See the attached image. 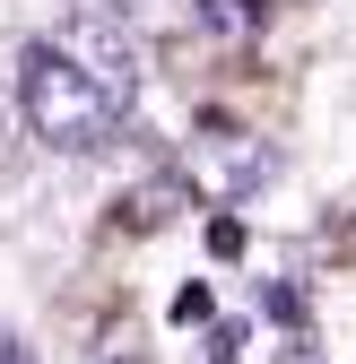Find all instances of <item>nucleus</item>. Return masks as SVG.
I'll use <instances>...</instances> for the list:
<instances>
[{
	"label": "nucleus",
	"instance_id": "nucleus-5",
	"mask_svg": "<svg viewBox=\"0 0 356 364\" xmlns=\"http://www.w3.org/2000/svg\"><path fill=\"white\" fill-rule=\"evenodd\" d=\"M209 312H217V304H209V287H200V278L174 295V321H183V330H192V321H209Z\"/></svg>",
	"mask_w": 356,
	"mask_h": 364
},
{
	"label": "nucleus",
	"instance_id": "nucleus-7",
	"mask_svg": "<svg viewBox=\"0 0 356 364\" xmlns=\"http://www.w3.org/2000/svg\"><path fill=\"white\" fill-rule=\"evenodd\" d=\"M0 364H35V355L18 347V330H0Z\"/></svg>",
	"mask_w": 356,
	"mask_h": 364
},
{
	"label": "nucleus",
	"instance_id": "nucleus-1",
	"mask_svg": "<svg viewBox=\"0 0 356 364\" xmlns=\"http://www.w3.org/2000/svg\"><path fill=\"white\" fill-rule=\"evenodd\" d=\"M130 96H140V43L113 18H70L61 35H35L18 61V113L61 156L113 148L130 122Z\"/></svg>",
	"mask_w": 356,
	"mask_h": 364
},
{
	"label": "nucleus",
	"instance_id": "nucleus-3",
	"mask_svg": "<svg viewBox=\"0 0 356 364\" xmlns=\"http://www.w3.org/2000/svg\"><path fill=\"white\" fill-rule=\"evenodd\" d=\"M192 18L209 35H252L261 18H270V0H192Z\"/></svg>",
	"mask_w": 356,
	"mask_h": 364
},
{
	"label": "nucleus",
	"instance_id": "nucleus-4",
	"mask_svg": "<svg viewBox=\"0 0 356 364\" xmlns=\"http://www.w3.org/2000/svg\"><path fill=\"white\" fill-rule=\"evenodd\" d=\"M244 338H252L244 321H209V330H200V355H192V364H244Z\"/></svg>",
	"mask_w": 356,
	"mask_h": 364
},
{
	"label": "nucleus",
	"instance_id": "nucleus-6",
	"mask_svg": "<svg viewBox=\"0 0 356 364\" xmlns=\"http://www.w3.org/2000/svg\"><path fill=\"white\" fill-rule=\"evenodd\" d=\"M209 252H217V260H235V252H244V225H235V217H217V225H209Z\"/></svg>",
	"mask_w": 356,
	"mask_h": 364
},
{
	"label": "nucleus",
	"instance_id": "nucleus-2",
	"mask_svg": "<svg viewBox=\"0 0 356 364\" xmlns=\"http://www.w3.org/2000/svg\"><path fill=\"white\" fill-rule=\"evenodd\" d=\"M270 173H278V148L261 139V130H235V122H200V139L183 148V182L200 200H217V208L252 200Z\"/></svg>",
	"mask_w": 356,
	"mask_h": 364
}]
</instances>
